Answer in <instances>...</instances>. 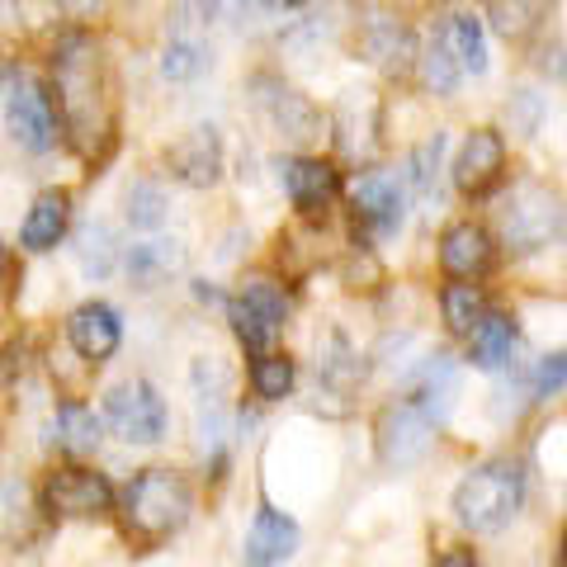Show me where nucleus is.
<instances>
[{
    "label": "nucleus",
    "mask_w": 567,
    "mask_h": 567,
    "mask_svg": "<svg viewBox=\"0 0 567 567\" xmlns=\"http://www.w3.org/2000/svg\"><path fill=\"white\" fill-rule=\"evenodd\" d=\"M346 194H350L354 223L369 227L374 237H393L402 227V213H406V181L402 175H393V171H360L346 185Z\"/></svg>",
    "instance_id": "obj_10"
},
{
    "label": "nucleus",
    "mask_w": 567,
    "mask_h": 567,
    "mask_svg": "<svg viewBox=\"0 0 567 567\" xmlns=\"http://www.w3.org/2000/svg\"><path fill=\"white\" fill-rule=\"evenodd\" d=\"M435 567H477V558L468 554V548H450V554H440Z\"/></svg>",
    "instance_id": "obj_34"
},
{
    "label": "nucleus",
    "mask_w": 567,
    "mask_h": 567,
    "mask_svg": "<svg viewBox=\"0 0 567 567\" xmlns=\"http://www.w3.org/2000/svg\"><path fill=\"white\" fill-rule=\"evenodd\" d=\"M6 128L24 152H52L58 142V110L43 81H33L29 71L6 66Z\"/></svg>",
    "instance_id": "obj_6"
},
{
    "label": "nucleus",
    "mask_w": 567,
    "mask_h": 567,
    "mask_svg": "<svg viewBox=\"0 0 567 567\" xmlns=\"http://www.w3.org/2000/svg\"><path fill=\"white\" fill-rule=\"evenodd\" d=\"M563 567H567V539H563Z\"/></svg>",
    "instance_id": "obj_36"
},
{
    "label": "nucleus",
    "mask_w": 567,
    "mask_h": 567,
    "mask_svg": "<svg viewBox=\"0 0 567 567\" xmlns=\"http://www.w3.org/2000/svg\"><path fill=\"white\" fill-rule=\"evenodd\" d=\"M379 458L388 468H412L416 458L431 450V431H435V416L425 412L416 398H398L379 412Z\"/></svg>",
    "instance_id": "obj_9"
},
{
    "label": "nucleus",
    "mask_w": 567,
    "mask_h": 567,
    "mask_svg": "<svg viewBox=\"0 0 567 567\" xmlns=\"http://www.w3.org/2000/svg\"><path fill=\"white\" fill-rule=\"evenodd\" d=\"M298 548V525L275 506H260L251 520V535H246V563L251 567H275Z\"/></svg>",
    "instance_id": "obj_19"
},
{
    "label": "nucleus",
    "mask_w": 567,
    "mask_h": 567,
    "mask_svg": "<svg viewBox=\"0 0 567 567\" xmlns=\"http://www.w3.org/2000/svg\"><path fill=\"white\" fill-rule=\"evenodd\" d=\"M279 181L303 218H322L336 204V194H341V171L322 162V156H289V162H279Z\"/></svg>",
    "instance_id": "obj_13"
},
{
    "label": "nucleus",
    "mask_w": 567,
    "mask_h": 567,
    "mask_svg": "<svg viewBox=\"0 0 567 567\" xmlns=\"http://www.w3.org/2000/svg\"><path fill=\"white\" fill-rule=\"evenodd\" d=\"M128 223L133 227H162L166 223V194H162V185L137 181L128 189Z\"/></svg>",
    "instance_id": "obj_31"
},
{
    "label": "nucleus",
    "mask_w": 567,
    "mask_h": 567,
    "mask_svg": "<svg viewBox=\"0 0 567 567\" xmlns=\"http://www.w3.org/2000/svg\"><path fill=\"white\" fill-rule=\"evenodd\" d=\"M558 76H563V85H567V52H563V62H558Z\"/></svg>",
    "instance_id": "obj_35"
},
{
    "label": "nucleus",
    "mask_w": 567,
    "mask_h": 567,
    "mask_svg": "<svg viewBox=\"0 0 567 567\" xmlns=\"http://www.w3.org/2000/svg\"><path fill=\"white\" fill-rule=\"evenodd\" d=\"M496 227H502V241L511 246V251L529 256V251H539V246H548L558 237L563 199L539 181H516L511 194L502 199V208H496Z\"/></svg>",
    "instance_id": "obj_4"
},
{
    "label": "nucleus",
    "mask_w": 567,
    "mask_h": 567,
    "mask_svg": "<svg viewBox=\"0 0 567 567\" xmlns=\"http://www.w3.org/2000/svg\"><path fill=\"white\" fill-rule=\"evenodd\" d=\"M317 374L331 379V383H346V388L364 374L360 360H354V350H350V341H346L341 331H327V341H317Z\"/></svg>",
    "instance_id": "obj_27"
},
{
    "label": "nucleus",
    "mask_w": 567,
    "mask_h": 567,
    "mask_svg": "<svg viewBox=\"0 0 567 567\" xmlns=\"http://www.w3.org/2000/svg\"><path fill=\"white\" fill-rule=\"evenodd\" d=\"M171 270H181V246L175 241H147V246H133L128 256V275L137 284H156L166 279Z\"/></svg>",
    "instance_id": "obj_28"
},
{
    "label": "nucleus",
    "mask_w": 567,
    "mask_h": 567,
    "mask_svg": "<svg viewBox=\"0 0 567 567\" xmlns=\"http://www.w3.org/2000/svg\"><path fill=\"white\" fill-rule=\"evenodd\" d=\"M104 421L128 445H156L166 435V402L147 379H128L104 393Z\"/></svg>",
    "instance_id": "obj_8"
},
{
    "label": "nucleus",
    "mask_w": 567,
    "mask_h": 567,
    "mask_svg": "<svg viewBox=\"0 0 567 567\" xmlns=\"http://www.w3.org/2000/svg\"><path fill=\"white\" fill-rule=\"evenodd\" d=\"M251 100H256V110L265 114V123H270L279 137L298 142V147L317 142V137H322V128H327L322 110H317L303 91H293L289 81H279L275 71H256V76H251Z\"/></svg>",
    "instance_id": "obj_7"
},
{
    "label": "nucleus",
    "mask_w": 567,
    "mask_h": 567,
    "mask_svg": "<svg viewBox=\"0 0 567 567\" xmlns=\"http://www.w3.org/2000/svg\"><path fill=\"white\" fill-rule=\"evenodd\" d=\"M440 312H445V327L454 336H468L473 341V331L487 322V298L473 279H450L445 289H440Z\"/></svg>",
    "instance_id": "obj_21"
},
{
    "label": "nucleus",
    "mask_w": 567,
    "mask_h": 567,
    "mask_svg": "<svg viewBox=\"0 0 567 567\" xmlns=\"http://www.w3.org/2000/svg\"><path fill=\"white\" fill-rule=\"evenodd\" d=\"M548 0H487V20L506 43L535 39V29L544 24Z\"/></svg>",
    "instance_id": "obj_23"
},
{
    "label": "nucleus",
    "mask_w": 567,
    "mask_h": 567,
    "mask_svg": "<svg viewBox=\"0 0 567 567\" xmlns=\"http://www.w3.org/2000/svg\"><path fill=\"white\" fill-rule=\"evenodd\" d=\"M511 350H516V317L511 312H487V322L473 331V341H468V360L477 369H502L511 364Z\"/></svg>",
    "instance_id": "obj_22"
},
{
    "label": "nucleus",
    "mask_w": 567,
    "mask_h": 567,
    "mask_svg": "<svg viewBox=\"0 0 567 567\" xmlns=\"http://www.w3.org/2000/svg\"><path fill=\"white\" fill-rule=\"evenodd\" d=\"M166 166L175 181H185L194 189L213 185L223 175V142H218V128H189L175 147L166 152Z\"/></svg>",
    "instance_id": "obj_16"
},
{
    "label": "nucleus",
    "mask_w": 567,
    "mask_h": 567,
    "mask_svg": "<svg viewBox=\"0 0 567 567\" xmlns=\"http://www.w3.org/2000/svg\"><path fill=\"white\" fill-rule=\"evenodd\" d=\"M293 379H298V369H293L289 354L270 350V354H256V360H251V393H256L260 402L289 398V393H293Z\"/></svg>",
    "instance_id": "obj_25"
},
{
    "label": "nucleus",
    "mask_w": 567,
    "mask_h": 567,
    "mask_svg": "<svg viewBox=\"0 0 567 567\" xmlns=\"http://www.w3.org/2000/svg\"><path fill=\"white\" fill-rule=\"evenodd\" d=\"M492 256H496V246L483 223L458 218L440 233V270L450 279H477L492 265Z\"/></svg>",
    "instance_id": "obj_14"
},
{
    "label": "nucleus",
    "mask_w": 567,
    "mask_h": 567,
    "mask_svg": "<svg viewBox=\"0 0 567 567\" xmlns=\"http://www.w3.org/2000/svg\"><path fill=\"white\" fill-rule=\"evenodd\" d=\"M440 156H445V133H431L421 142V147L412 152V185H416V194L425 204L435 199V171H440Z\"/></svg>",
    "instance_id": "obj_30"
},
{
    "label": "nucleus",
    "mask_w": 567,
    "mask_h": 567,
    "mask_svg": "<svg viewBox=\"0 0 567 567\" xmlns=\"http://www.w3.org/2000/svg\"><path fill=\"white\" fill-rule=\"evenodd\" d=\"M52 81H58V110L71 147L81 156L100 152V142L110 137V76H104V52L91 33H66L52 48Z\"/></svg>",
    "instance_id": "obj_1"
},
{
    "label": "nucleus",
    "mask_w": 567,
    "mask_h": 567,
    "mask_svg": "<svg viewBox=\"0 0 567 567\" xmlns=\"http://www.w3.org/2000/svg\"><path fill=\"white\" fill-rule=\"evenodd\" d=\"M43 502L52 516H104L114 511V487L95 468H58L43 483Z\"/></svg>",
    "instance_id": "obj_11"
},
{
    "label": "nucleus",
    "mask_w": 567,
    "mask_h": 567,
    "mask_svg": "<svg viewBox=\"0 0 567 567\" xmlns=\"http://www.w3.org/2000/svg\"><path fill=\"white\" fill-rule=\"evenodd\" d=\"M71 223V194L66 189H43L39 199L29 204L24 223H20V246L24 251H52L66 237Z\"/></svg>",
    "instance_id": "obj_18"
},
{
    "label": "nucleus",
    "mask_w": 567,
    "mask_h": 567,
    "mask_svg": "<svg viewBox=\"0 0 567 567\" xmlns=\"http://www.w3.org/2000/svg\"><path fill=\"white\" fill-rule=\"evenodd\" d=\"M52 431H58V445L66 450V454H76V458H85V454H95L100 450V416L91 412V406H81V402H62L58 406V421H52Z\"/></svg>",
    "instance_id": "obj_24"
},
{
    "label": "nucleus",
    "mask_w": 567,
    "mask_h": 567,
    "mask_svg": "<svg viewBox=\"0 0 567 567\" xmlns=\"http://www.w3.org/2000/svg\"><path fill=\"white\" fill-rule=\"evenodd\" d=\"M435 33L454 52V62L464 66V76H483L487 71V39H483V20H477L473 10H450Z\"/></svg>",
    "instance_id": "obj_20"
},
{
    "label": "nucleus",
    "mask_w": 567,
    "mask_h": 567,
    "mask_svg": "<svg viewBox=\"0 0 567 567\" xmlns=\"http://www.w3.org/2000/svg\"><path fill=\"white\" fill-rule=\"evenodd\" d=\"M284 6H303V0H284Z\"/></svg>",
    "instance_id": "obj_37"
},
{
    "label": "nucleus",
    "mask_w": 567,
    "mask_h": 567,
    "mask_svg": "<svg viewBox=\"0 0 567 567\" xmlns=\"http://www.w3.org/2000/svg\"><path fill=\"white\" fill-rule=\"evenodd\" d=\"M506 175V142L496 128H473L464 137V147L454 156V185L468 199H483L496 189V181Z\"/></svg>",
    "instance_id": "obj_12"
},
{
    "label": "nucleus",
    "mask_w": 567,
    "mask_h": 567,
    "mask_svg": "<svg viewBox=\"0 0 567 567\" xmlns=\"http://www.w3.org/2000/svg\"><path fill=\"white\" fill-rule=\"evenodd\" d=\"M204 66H208L204 43H194V39H175V43L166 48V58H162V76H166V81H189V76H199Z\"/></svg>",
    "instance_id": "obj_32"
},
{
    "label": "nucleus",
    "mask_w": 567,
    "mask_h": 567,
    "mask_svg": "<svg viewBox=\"0 0 567 567\" xmlns=\"http://www.w3.org/2000/svg\"><path fill=\"white\" fill-rule=\"evenodd\" d=\"M458 81H464V66L454 62V52L445 48V39H435L425 43V52H421V85L431 95H454L458 91Z\"/></svg>",
    "instance_id": "obj_26"
},
{
    "label": "nucleus",
    "mask_w": 567,
    "mask_h": 567,
    "mask_svg": "<svg viewBox=\"0 0 567 567\" xmlns=\"http://www.w3.org/2000/svg\"><path fill=\"white\" fill-rule=\"evenodd\" d=\"M529 388H535L539 398H554L567 388V350H548L544 360L535 364V374H529Z\"/></svg>",
    "instance_id": "obj_33"
},
{
    "label": "nucleus",
    "mask_w": 567,
    "mask_h": 567,
    "mask_svg": "<svg viewBox=\"0 0 567 567\" xmlns=\"http://www.w3.org/2000/svg\"><path fill=\"white\" fill-rule=\"evenodd\" d=\"M76 251H81V265L85 275H110L114 270V241H110V227L104 223H85L76 233Z\"/></svg>",
    "instance_id": "obj_29"
},
{
    "label": "nucleus",
    "mask_w": 567,
    "mask_h": 567,
    "mask_svg": "<svg viewBox=\"0 0 567 567\" xmlns=\"http://www.w3.org/2000/svg\"><path fill=\"white\" fill-rule=\"evenodd\" d=\"M360 52L374 66L402 76V71L416 62V39H412V29L393 20V14H374V20L364 24V33H360Z\"/></svg>",
    "instance_id": "obj_17"
},
{
    "label": "nucleus",
    "mask_w": 567,
    "mask_h": 567,
    "mask_svg": "<svg viewBox=\"0 0 567 567\" xmlns=\"http://www.w3.org/2000/svg\"><path fill=\"white\" fill-rule=\"evenodd\" d=\"M66 341L85 364H104L123 341L118 312L110 303H81L76 312L66 317Z\"/></svg>",
    "instance_id": "obj_15"
},
{
    "label": "nucleus",
    "mask_w": 567,
    "mask_h": 567,
    "mask_svg": "<svg viewBox=\"0 0 567 567\" xmlns=\"http://www.w3.org/2000/svg\"><path fill=\"white\" fill-rule=\"evenodd\" d=\"M123 529L137 539H162V535H175L189 511H194V492L181 473L171 468H142L128 487H123Z\"/></svg>",
    "instance_id": "obj_2"
},
{
    "label": "nucleus",
    "mask_w": 567,
    "mask_h": 567,
    "mask_svg": "<svg viewBox=\"0 0 567 567\" xmlns=\"http://www.w3.org/2000/svg\"><path fill=\"white\" fill-rule=\"evenodd\" d=\"M525 502V473L511 458H487V464L468 468V477L454 487V516L473 535H492L502 529Z\"/></svg>",
    "instance_id": "obj_3"
},
{
    "label": "nucleus",
    "mask_w": 567,
    "mask_h": 567,
    "mask_svg": "<svg viewBox=\"0 0 567 567\" xmlns=\"http://www.w3.org/2000/svg\"><path fill=\"white\" fill-rule=\"evenodd\" d=\"M227 322H233L237 341L256 354H270V346L279 341L284 322H289V293L279 289L275 279H246L241 289L233 293V303H227Z\"/></svg>",
    "instance_id": "obj_5"
}]
</instances>
